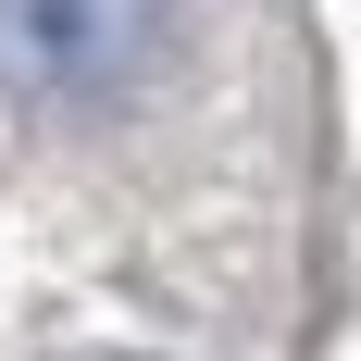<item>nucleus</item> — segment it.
Returning <instances> with one entry per match:
<instances>
[{
    "mask_svg": "<svg viewBox=\"0 0 361 361\" xmlns=\"http://www.w3.org/2000/svg\"><path fill=\"white\" fill-rule=\"evenodd\" d=\"M162 50V0H0V100H100Z\"/></svg>",
    "mask_w": 361,
    "mask_h": 361,
    "instance_id": "1",
    "label": "nucleus"
}]
</instances>
